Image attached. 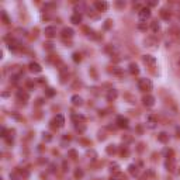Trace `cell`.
Here are the masks:
<instances>
[{
  "label": "cell",
  "mask_w": 180,
  "mask_h": 180,
  "mask_svg": "<svg viewBox=\"0 0 180 180\" xmlns=\"http://www.w3.org/2000/svg\"><path fill=\"white\" fill-rule=\"evenodd\" d=\"M49 172H51V173H54V172H55V166H54V165H51V166H49Z\"/></svg>",
  "instance_id": "d590c367"
},
{
  "label": "cell",
  "mask_w": 180,
  "mask_h": 180,
  "mask_svg": "<svg viewBox=\"0 0 180 180\" xmlns=\"http://www.w3.org/2000/svg\"><path fill=\"white\" fill-rule=\"evenodd\" d=\"M75 128H76V131H79V132H84V131H86V127L83 125L82 122H80V124H76V125H75Z\"/></svg>",
  "instance_id": "603a6c76"
},
{
  "label": "cell",
  "mask_w": 180,
  "mask_h": 180,
  "mask_svg": "<svg viewBox=\"0 0 180 180\" xmlns=\"http://www.w3.org/2000/svg\"><path fill=\"white\" fill-rule=\"evenodd\" d=\"M69 156H70L72 159H76V158H78V153H76V151L70 149V151H69Z\"/></svg>",
  "instance_id": "f1b7e54d"
},
{
  "label": "cell",
  "mask_w": 180,
  "mask_h": 180,
  "mask_svg": "<svg viewBox=\"0 0 180 180\" xmlns=\"http://www.w3.org/2000/svg\"><path fill=\"white\" fill-rule=\"evenodd\" d=\"M138 30H141V31H147V30H148L147 24H145L144 21H141V23L138 24Z\"/></svg>",
  "instance_id": "4316f807"
},
{
  "label": "cell",
  "mask_w": 180,
  "mask_h": 180,
  "mask_svg": "<svg viewBox=\"0 0 180 180\" xmlns=\"http://www.w3.org/2000/svg\"><path fill=\"white\" fill-rule=\"evenodd\" d=\"M17 98L21 100V101H28L30 100V94L25 90H18L17 92Z\"/></svg>",
  "instance_id": "8fae6325"
},
{
  "label": "cell",
  "mask_w": 180,
  "mask_h": 180,
  "mask_svg": "<svg viewBox=\"0 0 180 180\" xmlns=\"http://www.w3.org/2000/svg\"><path fill=\"white\" fill-rule=\"evenodd\" d=\"M73 34H75L73 28H70V27L68 28V27H66V28L62 30V34H61V35H62V38H64V39H66V38H72V37H73Z\"/></svg>",
  "instance_id": "7c38bea8"
},
{
  "label": "cell",
  "mask_w": 180,
  "mask_h": 180,
  "mask_svg": "<svg viewBox=\"0 0 180 180\" xmlns=\"http://www.w3.org/2000/svg\"><path fill=\"white\" fill-rule=\"evenodd\" d=\"M115 124H117L118 128H128L130 127V120L127 117H124V115H118L115 118Z\"/></svg>",
  "instance_id": "3957f363"
},
{
  "label": "cell",
  "mask_w": 180,
  "mask_h": 180,
  "mask_svg": "<svg viewBox=\"0 0 180 180\" xmlns=\"http://www.w3.org/2000/svg\"><path fill=\"white\" fill-rule=\"evenodd\" d=\"M156 124H158V121H156V118H155V115L153 114H149L147 117V127L149 130H155L156 128Z\"/></svg>",
  "instance_id": "5b68a950"
},
{
  "label": "cell",
  "mask_w": 180,
  "mask_h": 180,
  "mask_svg": "<svg viewBox=\"0 0 180 180\" xmlns=\"http://www.w3.org/2000/svg\"><path fill=\"white\" fill-rule=\"evenodd\" d=\"M152 87H153V83L151 79L142 78V79L138 80V89L142 90V92H149V90H152Z\"/></svg>",
  "instance_id": "6da1fadb"
},
{
  "label": "cell",
  "mask_w": 180,
  "mask_h": 180,
  "mask_svg": "<svg viewBox=\"0 0 180 180\" xmlns=\"http://www.w3.org/2000/svg\"><path fill=\"white\" fill-rule=\"evenodd\" d=\"M142 103H144L145 107H153V106H155V97L151 96V94H147V96H144V98H142Z\"/></svg>",
  "instance_id": "52a82bcc"
},
{
  "label": "cell",
  "mask_w": 180,
  "mask_h": 180,
  "mask_svg": "<svg viewBox=\"0 0 180 180\" xmlns=\"http://www.w3.org/2000/svg\"><path fill=\"white\" fill-rule=\"evenodd\" d=\"M6 137H7V130L3 127V128H1V138H6Z\"/></svg>",
  "instance_id": "e575fe53"
},
{
  "label": "cell",
  "mask_w": 180,
  "mask_h": 180,
  "mask_svg": "<svg viewBox=\"0 0 180 180\" xmlns=\"http://www.w3.org/2000/svg\"><path fill=\"white\" fill-rule=\"evenodd\" d=\"M72 120L75 121V124H80V122H83V121H84V115L73 113V114H72Z\"/></svg>",
  "instance_id": "e0dca14e"
},
{
  "label": "cell",
  "mask_w": 180,
  "mask_h": 180,
  "mask_svg": "<svg viewBox=\"0 0 180 180\" xmlns=\"http://www.w3.org/2000/svg\"><path fill=\"white\" fill-rule=\"evenodd\" d=\"M42 139H44L45 142H49V141L52 139V137H51L49 132H44V134H42Z\"/></svg>",
  "instance_id": "cb8c5ba5"
},
{
  "label": "cell",
  "mask_w": 180,
  "mask_h": 180,
  "mask_svg": "<svg viewBox=\"0 0 180 180\" xmlns=\"http://www.w3.org/2000/svg\"><path fill=\"white\" fill-rule=\"evenodd\" d=\"M72 59H73L75 62H80V59H82V56H80V54H78V52H75V54L72 55Z\"/></svg>",
  "instance_id": "d4e9b609"
},
{
  "label": "cell",
  "mask_w": 180,
  "mask_h": 180,
  "mask_svg": "<svg viewBox=\"0 0 180 180\" xmlns=\"http://www.w3.org/2000/svg\"><path fill=\"white\" fill-rule=\"evenodd\" d=\"M28 68H30V70L34 72V73H39V72H42L41 65H39V64H37V62H31V64L28 65Z\"/></svg>",
  "instance_id": "5bb4252c"
},
{
  "label": "cell",
  "mask_w": 180,
  "mask_h": 180,
  "mask_svg": "<svg viewBox=\"0 0 180 180\" xmlns=\"http://www.w3.org/2000/svg\"><path fill=\"white\" fill-rule=\"evenodd\" d=\"M117 6H118V7H122V6H125V3H121V1H117Z\"/></svg>",
  "instance_id": "8d00e7d4"
},
{
  "label": "cell",
  "mask_w": 180,
  "mask_h": 180,
  "mask_svg": "<svg viewBox=\"0 0 180 180\" xmlns=\"http://www.w3.org/2000/svg\"><path fill=\"white\" fill-rule=\"evenodd\" d=\"M1 16H3V21H4V24H9V23H10V21H9V18H7V16H6V13H4V11L1 13Z\"/></svg>",
  "instance_id": "d6a6232c"
},
{
  "label": "cell",
  "mask_w": 180,
  "mask_h": 180,
  "mask_svg": "<svg viewBox=\"0 0 180 180\" xmlns=\"http://www.w3.org/2000/svg\"><path fill=\"white\" fill-rule=\"evenodd\" d=\"M179 17H180V14H179Z\"/></svg>",
  "instance_id": "ab89813d"
},
{
  "label": "cell",
  "mask_w": 180,
  "mask_h": 180,
  "mask_svg": "<svg viewBox=\"0 0 180 180\" xmlns=\"http://www.w3.org/2000/svg\"><path fill=\"white\" fill-rule=\"evenodd\" d=\"M70 101H72V104L76 106V107H80L83 104V98L80 97L79 94H73V96L70 97Z\"/></svg>",
  "instance_id": "30bf717a"
},
{
  "label": "cell",
  "mask_w": 180,
  "mask_h": 180,
  "mask_svg": "<svg viewBox=\"0 0 180 180\" xmlns=\"http://www.w3.org/2000/svg\"><path fill=\"white\" fill-rule=\"evenodd\" d=\"M176 134H177V137H180V127L176 128Z\"/></svg>",
  "instance_id": "74e56055"
},
{
  "label": "cell",
  "mask_w": 180,
  "mask_h": 180,
  "mask_svg": "<svg viewBox=\"0 0 180 180\" xmlns=\"http://www.w3.org/2000/svg\"><path fill=\"white\" fill-rule=\"evenodd\" d=\"M151 16H152V13H151V9H149V7H141L139 11H138L139 21H147V20L151 18Z\"/></svg>",
  "instance_id": "7a4b0ae2"
},
{
  "label": "cell",
  "mask_w": 180,
  "mask_h": 180,
  "mask_svg": "<svg viewBox=\"0 0 180 180\" xmlns=\"http://www.w3.org/2000/svg\"><path fill=\"white\" fill-rule=\"evenodd\" d=\"M94 7L97 9V11H107L108 10V3L104 0H98L94 3Z\"/></svg>",
  "instance_id": "8992f818"
},
{
  "label": "cell",
  "mask_w": 180,
  "mask_h": 180,
  "mask_svg": "<svg viewBox=\"0 0 180 180\" xmlns=\"http://www.w3.org/2000/svg\"><path fill=\"white\" fill-rule=\"evenodd\" d=\"M86 153H87V156H93V161H94V159H96V156H97L94 151H87Z\"/></svg>",
  "instance_id": "4dcf8cb0"
},
{
  "label": "cell",
  "mask_w": 180,
  "mask_h": 180,
  "mask_svg": "<svg viewBox=\"0 0 180 180\" xmlns=\"http://www.w3.org/2000/svg\"><path fill=\"white\" fill-rule=\"evenodd\" d=\"M110 180H118V179H114V177H113V179H110Z\"/></svg>",
  "instance_id": "f35d334b"
},
{
  "label": "cell",
  "mask_w": 180,
  "mask_h": 180,
  "mask_svg": "<svg viewBox=\"0 0 180 180\" xmlns=\"http://www.w3.org/2000/svg\"><path fill=\"white\" fill-rule=\"evenodd\" d=\"M83 20L82 14H79V13H75L73 16L70 17V23H73V24H80Z\"/></svg>",
  "instance_id": "2e32d148"
},
{
  "label": "cell",
  "mask_w": 180,
  "mask_h": 180,
  "mask_svg": "<svg viewBox=\"0 0 180 180\" xmlns=\"http://www.w3.org/2000/svg\"><path fill=\"white\" fill-rule=\"evenodd\" d=\"M83 175H84V173H83L82 169H76V170H75V177H76V179H82Z\"/></svg>",
  "instance_id": "44dd1931"
},
{
  "label": "cell",
  "mask_w": 180,
  "mask_h": 180,
  "mask_svg": "<svg viewBox=\"0 0 180 180\" xmlns=\"http://www.w3.org/2000/svg\"><path fill=\"white\" fill-rule=\"evenodd\" d=\"M128 172H130L131 175H135V173H137V166H135V165H130V166H128Z\"/></svg>",
  "instance_id": "83f0119b"
},
{
  "label": "cell",
  "mask_w": 180,
  "mask_h": 180,
  "mask_svg": "<svg viewBox=\"0 0 180 180\" xmlns=\"http://www.w3.org/2000/svg\"><path fill=\"white\" fill-rule=\"evenodd\" d=\"M113 73H114V75H122V70H121L118 66H115V68H113Z\"/></svg>",
  "instance_id": "f546056e"
},
{
  "label": "cell",
  "mask_w": 180,
  "mask_h": 180,
  "mask_svg": "<svg viewBox=\"0 0 180 180\" xmlns=\"http://www.w3.org/2000/svg\"><path fill=\"white\" fill-rule=\"evenodd\" d=\"M44 34H45V37H48V38H54V37L56 35V27H54V25L45 27Z\"/></svg>",
  "instance_id": "ba28073f"
},
{
  "label": "cell",
  "mask_w": 180,
  "mask_h": 180,
  "mask_svg": "<svg viewBox=\"0 0 180 180\" xmlns=\"http://www.w3.org/2000/svg\"><path fill=\"white\" fill-rule=\"evenodd\" d=\"M155 6H158V1H148V7L151 9V7H155Z\"/></svg>",
  "instance_id": "836d02e7"
},
{
  "label": "cell",
  "mask_w": 180,
  "mask_h": 180,
  "mask_svg": "<svg viewBox=\"0 0 180 180\" xmlns=\"http://www.w3.org/2000/svg\"><path fill=\"white\" fill-rule=\"evenodd\" d=\"M55 93H56V92H55L54 89H47V90H45V94H47L48 97H54Z\"/></svg>",
  "instance_id": "484cf974"
},
{
  "label": "cell",
  "mask_w": 180,
  "mask_h": 180,
  "mask_svg": "<svg viewBox=\"0 0 180 180\" xmlns=\"http://www.w3.org/2000/svg\"><path fill=\"white\" fill-rule=\"evenodd\" d=\"M128 70H130L131 75H138L139 73V68H138L137 64H131V65L128 66Z\"/></svg>",
  "instance_id": "ac0fdd59"
},
{
  "label": "cell",
  "mask_w": 180,
  "mask_h": 180,
  "mask_svg": "<svg viewBox=\"0 0 180 180\" xmlns=\"http://www.w3.org/2000/svg\"><path fill=\"white\" fill-rule=\"evenodd\" d=\"M158 141L162 142V144H167V142H169V134L165 131L159 132V134H158Z\"/></svg>",
  "instance_id": "4fadbf2b"
},
{
  "label": "cell",
  "mask_w": 180,
  "mask_h": 180,
  "mask_svg": "<svg viewBox=\"0 0 180 180\" xmlns=\"http://www.w3.org/2000/svg\"><path fill=\"white\" fill-rule=\"evenodd\" d=\"M117 97H118V92H117L115 89H110L108 93H107V100H108V101H114Z\"/></svg>",
  "instance_id": "9a60e30c"
},
{
  "label": "cell",
  "mask_w": 180,
  "mask_h": 180,
  "mask_svg": "<svg viewBox=\"0 0 180 180\" xmlns=\"http://www.w3.org/2000/svg\"><path fill=\"white\" fill-rule=\"evenodd\" d=\"M142 62L149 68H155L156 66V58L152 56V55H144L142 56Z\"/></svg>",
  "instance_id": "277c9868"
},
{
  "label": "cell",
  "mask_w": 180,
  "mask_h": 180,
  "mask_svg": "<svg viewBox=\"0 0 180 180\" xmlns=\"http://www.w3.org/2000/svg\"><path fill=\"white\" fill-rule=\"evenodd\" d=\"M159 30H161L159 23H158V21H153V23H152V31H153V33H158Z\"/></svg>",
  "instance_id": "ffe728a7"
},
{
  "label": "cell",
  "mask_w": 180,
  "mask_h": 180,
  "mask_svg": "<svg viewBox=\"0 0 180 180\" xmlns=\"http://www.w3.org/2000/svg\"><path fill=\"white\" fill-rule=\"evenodd\" d=\"M161 14H162V17H163L165 20H169V17H170V14H167V11H166V10H162V11H161Z\"/></svg>",
  "instance_id": "1f68e13d"
},
{
  "label": "cell",
  "mask_w": 180,
  "mask_h": 180,
  "mask_svg": "<svg viewBox=\"0 0 180 180\" xmlns=\"http://www.w3.org/2000/svg\"><path fill=\"white\" fill-rule=\"evenodd\" d=\"M118 169H120V165L113 162V163H110V170L111 172H118Z\"/></svg>",
  "instance_id": "7402d4cb"
},
{
  "label": "cell",
  "mask_w": 180,
  "mask_h": 180,
  "mask_svg": "<svg viewBox=\"0 0 180 180\" xmlns=\"http://www.w3.org/2000/svg\"><path fill=\"white\" fill-rule=\"evenodd\" d=\"M54 122L56 124V127L62 128V127L65 125V117H64L62 114H56L55 115V118H54Z\"/></svg>",
  "instance_id": "9c48e42d"
},
{
  "label": "cell",
  "mask_w": 180,
  "mask_h": 180,
  "mask_svg": "<svg viewBox=\"0 0 180 180\" xmlns=\"http://www.w3.org/2000/svg\"><path fill=\"white\" fill-rule=\"evenodd\" d=\"M106 152L108 155H114L115 152H117V145H108V147L106 148Z\"/></svg>",
  "instance_id": "d6986e66"
}]
</instances>
